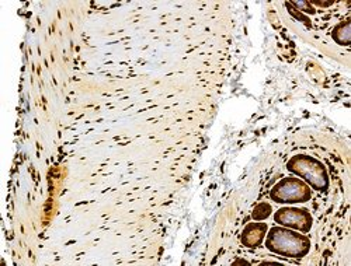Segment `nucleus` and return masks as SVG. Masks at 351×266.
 I'll use <instances>...</instances> for the list:
<instances>
[{
	"label": "nucleus",
	"mask_w": 351,
	"mask_h": 266,
	"mask_svg": "<svg viewBox=\"0 0 351 266\" xmlns=\"http://www.w3.org/2000/svg\"><path fill=\"white\" fill-rule=\"evenodd\" d=\"M337 31H341V37L337 38V41L343 42L344 45L348 44V40H350V33H348V24H344L341 27L337 28Z\"/></svg>",
	"instance_id": "obj_6"
},
{
	"label": "nucleus",
	"mask_w": 351,
	"mask_h": 266,
	"mask_svg": "<svg viewBox=\"0 0 351 266\" xmlns=\"http://www.w3.org/2000/svg\"><path fill=\"white\" fill-rule=\"evenodd\" d=\"M267 244L270 250L288 256H301L309 248V243L306 239L301 237L298 234L284 231L280 228L271 231Z\"/></svg>",
	"instance_id": "obj_1"
},
{
	"label": "nucleus",
	"mask_w": 351,
	"mask_h": 266,
	"mask_svg": "<svg viewBox=\"0 0 351 266\" xmlns=\"http://www.w3.org/2000/svg\"><path fill=\"white\" fill-rule=\"evenodd\" d=\"M277 202H304L309 198L308 188L298 180H285L273 192Z\"/></svg>",
	"instance_id": "obj_3"
},
{
	"label": "nucleus",
	"mask_w": 351,
	"mask_h": 266,
	"mask_svg": "<svg viewBox=\"0 0 351 266\" xmlns=\"http://www.w3.org/2000/svg\"><path fill=\"white\" fill-rule=\"evenodd\" d=\"M289 170L300 174L313 187L324 188L326 185V175L319 163L308 157H298L289 163Z\"/></svg>",
	"instance_id": "obj_2"
},
{
	"label": "nucleus",
	"mask_w": 351,
	"mask_h": 266,
	"mask_svg": "<svg viewBox=\"0 0 351 266\" xmlns=\"http://www.w3.org/2000/svg\"><path fill=\"white\" fill-rule=\"evenodd\" d=\"M265 232H266L265 224H252L243 232V243L247 247H257L261 243Z\"/></svg>",
	"instance_id": "obj_5"
},
{
	"label": "nucleus",
	"mask_w": 351,
	"mask_h": 266,
	"mask_svg": "<svg viewBox=\"0 0 351 266\" xmlns=\"http://www.w3.org/2000/svg\"><path fill=\"white\" fill-rule=\"evenodd\" d=\"M276 220L280 224L294 227L298 230H308L311 226V217L305 213V211L297 209H282L277 213Z\"/></svg>",
	"instance_id": "obj_4"
}]
</instances>
